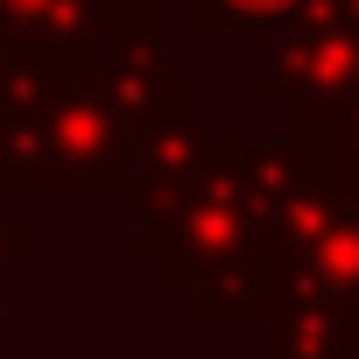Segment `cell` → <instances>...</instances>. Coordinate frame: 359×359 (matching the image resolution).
Instances as JSON below:
<instances>
[{"mask_svg":"<svg viewBox=\"0 0 359 359\" xmlns=\"http://www.w3.org/2000/svg\"><path fill=\"white\" fill-rule=\"evenodd\" d=\"M240 15H282V8H296V0H233Z\"/></svg>","mask_w":359,"mask_h":359,"instance_id":"1","label":"cell"}]
</instances>
